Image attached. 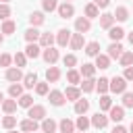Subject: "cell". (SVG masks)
<instances>
[{
	"label": "cell",
	"mask_w": 133,
	"mask_h": 133,
	"mask_svg": "<svg viewBox=\"0 0 133 133\" xmlns=\"http://www.w3.org/2000/svg\"><path fill=\"white\" fill-rule=\"evenodd\" d=\"M110 91H112V94H125V91H127V79L114 75V77L110 79Z\"/></svg>",
	"instance_id": "obj_1"
},
{
	"label": "cell",
	"mask_w": 133,
	"mask_h": 133,
	"mask_svg": "<svg viewBox=\"0 0 133 133\" xmlns=\"http://www.w3.org/2000/svg\"><path fill=\"white\" fill-rule=\"evenodd\" d=\"M27 116L29 118H33V121H44L46 118V106H42V104H33L31 108H27Z\"/></svg>",
	"instance_id": "obj_2"
},
{
	"label": "cell",
	"mask_w": 133,
	"mask_h": 133,
	"mask_svg": "<svg viewBox=\"0 0 133 133\" xmlns=\"http://www.w3.org/2000/svg\"><path fill=\"white\" fill-rule=\"evenodd\" d=\"M48 100H50V104H52V106H56V108L64 106V102H66V98H64V91H60V89H50V94H48Z\"/></svg>",
	"instance_id": "obj_3"
},
{
	"label": "cell",
	"mask_w": 133,
	"mask_h": 133,
	"mask_svg": "<svg viewBox=\"0 0 133 133\" xmlns=\"http://www.w3.org/2000/svg\"><path fill=\"white\" fill-rule=\"evenodd\" d=\"M4 77H6V81H10V83H19V81H23V71L19 69V66H8L6 69V73H4Z\"/></svg>",
	"instance_id": "obj_4"
},
{
	"label": "cell",
	"mask_w": 133,
	"mask_h": 133,
	"mask_svg": "<svg viewBox=\"0 0 133 133\" xmlns=\"http://www.w3.org/2000/svg\"><path fill=\"white\" fill-rule=\"evenodd\" d=\"M56 12H58L60 19H71V17L75 15V6H73L71 2H62V4H58Z\"/></svg>",
	"instance_id": "obj_5"
},
{
	"label": "cell",
	"mask_w": 133,
	"mask_h": 133,
	"mask_svg": "<svg viewBox=\"0 0 133 133\" xmlns=\"http://www.w3.org/2000/svg\"><path fill=\"white\" fill-rule=\"evenodd\" d=\"M75 29H77V33H87L89 29H91V21L87 19V17H77L75 19Z\"/></svg>",
	"instance_id": "obj_6"
},
{
	"label": "cell",
	"mask_w": 133,
	"mask_h": 133,
	"mask_svg": "<svg viewBox=\"0 0 133 133\" xmlns=\"http://www.w3.org/2000/svg\"><path fill=\"white\" fill-rule=\"evenodd\" d=\"M42 58L52 66V64H56V60L60 58V54H58L56 48H46V50H42Z\"/></svg>",
	"instance_id": "obj_7"
},
{
	"label": "cell",
	"mask_w": 133,
	"mask_h": 133,
	"mask_svg": "<svg viewBox=\"0 0 133 133\" xmlns=\"http://www.w3.org/2000/svg\"><path fill=\"white\" fill-rule=\"evenodd\" d=\"M71 37H73V33H71L69 29H58V33H56V44H58L60 48H64L66 44H71Z\"/></svg>",
	"instance_id": "obj_8"
},
{
	"label": "cell",
	"mask_w": 133,
	"mask_h": 133,
	"mask_svg": "<svg viewBox=\"0 0 133 133\" xmlns=\"http://www.w3.org/2000/svg\"><path fill=\"white\" fill-rule=\"evenodd\" d=\"M108 125V116L104 114V112H96L94 116H91V127H96V129H104Z\"/></svg>",
	"instance_id": "obj_9"
},
{
	"label": "cell",
	"mask_w": 133,
	"mask_h": 133,
	"mask_svg": "<svg viewBox=\"0 0 133 133\" xmlns=\"http://www.w3.org/2000/svg\"><path fill=\"white\" fill-rule=\"evenodd\" d=\"M19 127H21V131H25V133H35L39 125H37V121H33V118H23Z\"/></svg>",
	"instance_id": "obj_10"
},
{
	"label": "cell",
	"mask_w": 133,
	"mask_h": 133,
	"mask_svg": "<svg viewBox=\"0 0 133 133\" xmlns=\"http://www.w3.org/2000/svg\"><path fill=\"white\" fill-rule=\"evenodd\" d=\"M58 79H60V69L54 66V64L48 66V69H46V81H48V83H56Z\"/></svg>",
	"instance_id": "obj_11"
},
{
	"label": "cell",
	"mask_w": 133,
	"mask_h": 133,
	"mask_svg": "<svg viewBox=\"0 0 133 133\" xmlns=\"http://www.w3.org/2000/svg\"><path fill=\"white\" fill-rule=\"evenodd\" d=\"M64 98L71 100V102H77V100L81 98V89H79L77 85H69V87L64 89Z\"/></svg>",
	"instance_id": "obj_12"
},
{
	"label": "cell",
	"mask_w": 133,
	"mask_h": 133,
	"mask_svg": "<svg viewBox=\"0 0 133 133\" xmlns=\"http://www.w3.org/2000/svg\"><path fill=\"white\" fill-rule=\"evenodd\" d=\"M100 27H102V29H110V27H114V15H112V12H104V15H100Z\"/></svg>",
	"instance_id": "obj_13"
},
{
	"label": "cell",
	"mask_w": 133,
	"mask_h": 133,
	"mask_svg": "<svg viewBox=\"0 0 133 133\" xmlns=\"http://www.w3.org/2000/svg\"><path fill=\"white\" fill-rule=\"evenodd\" d=\"M56 42V37L50 33V31H46V33H42L39 35V46H42V50H46V48H52V44Z\"/></svg>",
	"instance_id": "obj_14"
},
{
	"label": "cell",
	"mask_w": 133,
	"mask_h": 133,
	"mask_svg": "<svg viewBox=\"0 0 133 133\" xmlns=\"http://www.w3.org/2000/svg\"><path fill=\"white\" fill-rule=\"evenodd\" d=\"M108 56H110V60L123 56V46H121V42H112V44L108 46Z\"/></svg>",
	"instance_id": "obj_15"
},
{
	"label": "cell",
	"mask_w": 133,
	"mask_h": 133,
	"mask_svg": "<svg viewBox=\"0 0 133 133\" xmlns=\"http://www.w3.org/2000/svg\"><path fill=\"white\" fill-rule=\"evenodd\" d=\"M39 54H42V46L39 44H27V48H25V56L27 58H39Z\"/></svg>",
	"instance_id": "obj_16"
},
{
	"label": "cell",
	"mask_w": 133,
	"mask_h": 133,
	"mask_svg": "<svg viewBox=\"0 0 133 133\" xmlns=\"http://www.w3.org/2000/svg\"><path fill=\"white\" fill-rule=\"evenodd\" d=\"M73 110H75V114H85L87 110H89V100H83V98H79L77 102H75V106H73Z\"/></svg>",
	"instance_id": "obj_17"
},
{
	"label": "cell",
	"mask_w": 133,
	"mask_h": 133,
	"mask_svg": "<svg viewBox=\"0 0 133 133\" xmlns=\"http://www.w3.org/2000/svg\"><path fill=\"white\" fill-rule=\"evenodd\" d=\"M108 112H110V116H108V118H112L114 123H121V121L125 118V108H123V106H112Z\"/></svg>",
	"instance_id": "obj_18"
},
{
	"label": "cell",
	"mask_w": 133,
	"mask_h": 133,
	"mask_svg": "<svg viewBox=\"0 0 133 133\" xmlns=\"http://www.w3.org/2000/svg\"><path fill=\"white\" fill-rule=\"evenodd\" d=\"M44 21H46V17H44L42 10H33V12L29 15V23H31V27H39Z\"/></svg>",
	"instance_id": "obj_19"
},
{
	"label": "cell",
	"mask_w": 133,
	"mask_h": 133,
	"mask_svg": "<svg viewBox=\"0 0 133 133\" xmlns=\"http://www.w3.org/2000/svg\"><path fill=\"white\" fill-rule=\"evenodd\" d=\"M39 35H42V31H37L35 27H29L25 31V42L27 44H35V42H39Z\"/></svg>",
	"instance_id": "obj_20"
},
{
	"label": "cell",
	"mask_w": 133,
	"mask_h": 133,
	"mask_svg": "<svg viewBox=\"0 0 133 133\" xmlns=\"http://www.w3.org/2000/svg\"><path fill=\"white\" fill-rule=\"evenodd\" d=\"M73 50H81V48H85V39H83V33H73V37H71V44H69Z\"/></svg>",
	"instance_id": "obj_21"
},
{
	"label": "cell",
	"mask_w": 133,
	"mask_h": 133,
	"mask_svg": "<svg viewBox=\"0 0 133 133\" xmlns=\"http://www.w3.org/2000/svg\"><path fill=\"white\" fill-rule=\"evenodd\" d=\"M58 129H60V133H75V123L71 121V118H62L60 123H58Z\"/></svg>",
	"instance_id": "obj_22"
},
{
	"label": "cell",
	"mask_w": 133,
	"mask_h": 133,
	"mask_svg": "<svg viewBox=\"0 0 133 133\" xmlns=\"http://www.w3.org/2000/svg\"><path fill=\"white\" fill-rule=\"evenodd\" d=\"M85 17L91 21V19H100V8L94 4V2H89V4H85Z\"/></svg>",
	"instance_id": "obj_23"
},
{
	"label": "cell",
	"mask_w": 133,
	"mask_h": 133,
	"mask_svg": "<svg viewBox=\"0 0 133 133\" xmlns=\"http://www.w3.org/2000/svg\"><path fill=\"white\" fill-rule=\"evenodd\" d=\"M112 15H114V21L125 23V21L129 19V8H127V6H116V10H114Z\"/></svg>",
	"instance_id": "obj_24"
},
{
	"label": "cell",
	"mask_w": 133,
	"mask_h": 133,
	"mask_svg": "<svg viewBox=\"0 0 133 133\" xmlns=\"http://www.w3.org/2000/svg\"><path fill=\"white\" fill-rule=\"evenodd\" d=\"M108 37H110L112 42H121V39L125 37V29H123V27H110V29H108Z\"/></svg>",
	"instance_id": "obj_25"
},
{
	"label": "cell",
	"mask_w": 133,
	"mask_h": 133,
	"mask_svg": "<svg viewBox=\"0 0 133 133\" xmlns=\"http://www.w3.org/2000/svg\"><path fill=\"white\" fill-rule=\"evenodd\" d=\"M81 79H83V77H81L79 71H75V69H69V71H66V81H69L71 85H79Z\"/></svg>",
	"instance_id": "obj_26"
},
{
	"label": "cell",
	"mask_w": 133,
	"mask_h": 133,
	"mask_svg": "<svg viewBox=\"0 0 133 133\" xmlns=\"http://www.w3.org/2000/svg\"><path fill=\"white\" fill-rule=\"evenodd\" d=\"M37 83H39V81H37V75H35V73H27V75L23 77V87H27V89H33Z\"/></svg>",
	"instance_id": "obj_27"
},
{
	"label": "cell",
	"mask_w": 133,
	"mask_h": 133,
	"mask_svg": "<svg viewBox=\"0 0 133 133\" xmlns=\"http://www.w3.org/2000/svg\"><path fill=\"white\" fill-rule=\"evenodd\" d=\"M79 89H81V91H85V94L94 91V89H96V79H94V77H89V79H81Z\"/></svg>",
	"instance_id": "obj_28"
},
{
	"label": "cell",
	"mask_w": 133,
	"mask_h": 133,
	"mask_svg": "<svg viewBox=\"0 0 133 133\" xmlns=\"http://www.w3.org/2000/svg\"><path fill=\"white\" fill-rule=\"evenodd\" d=\"M56 127H58V125H56L54 118H48V116H46V118L42 121V131H44V133H56Z\"/></svg>",
	"instance_id": "obj_29"
},
{
	"label": "cell",
	"mask_w": 133,
	"mask_h": 133,
	"mask_svg": "<svg viewBox=\"0 0 133 133\" xmlns=\"http://www.w3.org/2000/svg\"><path fill=\"white\" fill-rule=\"evenodd\" d=\"M85 54L91 56V58H96V56L100 54V42H89V44H85Z\"/></svg>",
	"instance_id": "obj_30"
},
{
	"label": "cell",
	"mask_w": 133,
	"mask_h": 133,
	"mask_svg": "<svg viewBox=\"0 0 133 133\" xmlns=\"http://www.w3.org/2000/svg\"><path fill=\"white\" fill-rule=\"evenodd\" d=\"M108 66H110V56H108V54H98V56H96V69H102V71H104V69H108Z\"/></svg>",
	"instance_id": "obj_31"
},
{
	"label": "cell",
	"mask_w": 133,
	"mask_h": 133,
	"mask_svg": "<svg viewBox=\"0 0 133 133\" xmlns=\"http://www.w3.org/2000/svg\"><path fill=\"white\" fill-rule=\"evenodd\" d=\"M79 73H81V77H83V79H89V77H94V75H96V64L85 62V64L79 69Z\"/></svg>",
	"instance_id": "obj_32"
},
{
	"label": "cell",
	"mask_w": 133,
	"mask_h": 133,
	"mask_svg": "<svg viewBox=\"0 0 133 133\" xmlns=\"http://www.w3.org/2000/svg\"><path fill=\"white\" fill-rule=\"evenodd\" d=\"M96 89L104 96L106 91H110V79H106V77H100L98 81H96Z\"/></svg>",
	"instance_id": "obj_33"
},
{
	"label": "cell",
	"mask_w": 133,
	"mask_h": 133,
	"mask_svg": "<svg viewBox=\"0 0 133 133\" xmlns=\"http://www.w3.org/2000/svg\"><path fill=\"white\" fill-rule=\"evenodd\" d=\"M8 96L15 98V100H19V98L23 96V83H10V87H8Z\"/></svg>",
	"instance_id": "obj_34"
},
{
	"label": "cell",
	"mask_w": 133,
	"mask_h": 133,
	"mask_svg": "<svg viewBox=\"0 0 133 133\" xmlns=\"http://www.w3.org/2000/svg\"><path fill=\"white\" fill-rule=\"evenodd\" d=\"M17 106H19V102H17L15 98H10V100H4V102H2V110H4L6 114H12V112L17 110Z\"/></svg>",
	"instance_id": "obj_35"
},
{
	"label": "cell",
	"mask_w": 133,
	"mask_h": 133,
	"mask_svg": "<svg viewBox=\"0 0 133 133\" xmlns=\"http://www.w3.org/2000/svg\"><path fill=\"white\" fill-rule=\"evenodd\" d=\"M89 125H91V118H87L85 114H81V116L77 118V123H75L77 131H87V129H89Z\"/></svg>",
	"instance_id": "obj_36"
},
{
	"label": "cell",
	"mask_w": 133,
	"mask_h": 133,
	"mask_svg": "<svg viewBox=\"0 0 133 133\" xmlns=\"http://www.w3.org/2000/svg\"><path fill=\"white\" fill-rule=\"evenodd\" d=\"M0 31H2L4 35H10V33L17 31V23L10 21V19H8V21H2V29H0Z\"/></svg>",
	"instance_id": "obj_37"
},
{
	"label": "cell",
	"mask_w": 133,
	"mask_h": 133,
	"mask_svg": "<svg viewBox=\"0 0 133 133\" xmlns=\"http://www.w3.org/2000/svg\"><path fill=\"white\" fill-rule=\"evenodd\" d=\"M98 104H100V112H106V110H110V108L114 106V104H112V100H110V96H106V94L98 100Z\"/></svg>",
	"instance_id": "obj_38"
},
{
	"label": "cell",
	"mask_w": 133,
	"mask_h": 133,
	"mask_svg": "<svg viewBox=\"0 0 133 133\" xmlns=\"http://www.w3.org/2000/svg\"><path fill=\"white\" fill-rule=\"evenodd\" d=\"M17 102H19L21 108H31V106H33V96H31V94H23Z\"/></svg>",
	"instance_id": "obj_39"
},
{
	"label": "cell",
	"mask_w": 133,
	"mask_h": 133,
	"mask_svg": "<svg viewBox=\"0 0 133 133\" xmlns=\"http://www.w3.org/2000/svg\"><path fill=\"white\" fill-rule=\"evenodd\" d=\"M2 127H4L6 131L15 129V127H17V116H12V114H6V116L2 118Z\"/></svg>",
	"instance_id": "obj_40"
},
{
	"label": "cell",
	"mask_w": 133,
	"mask_h": 133,
	"mask_svg": "<svg viewBox=\"0 0 133 133\" xmlns=\"http://www.w3.org/2000/svg\"><path fill=\"white\" fill-rule=\"evenodd\" d=\"M35 94H37V96H48V94H50V83H48V81H39V83L35 85Z\"/></svg>",
	"instance_id": "obj_41"
},
{
	"label": "cell",
	"mask_w": 133,
	"mask_h": 133,
	"mask_svg": "<svg viewBox=\"0 0 133 133\" xmlns=\"http://www.w3.org/2000/svg\"><path fill=\"white\" fill-rule=\"evenodd\" d=\"M118 62H121V66H131L133 64V52H123V56L118 58Z\"/></svg>",
	"instance_id": "obj_42"
},
{
	"label": "cell",
	"mask_w": 133,
	"mask_h": 133,
	"mask_svg": "<svg viewBox=\"0 0 133 133\" xmlns=\"http://www.w3.org/2000/svg\"><path fill=\"white\" fill-rule=\"evenodd\" d=\"M12 62H15L19 69H21V66H25V64H27V56H25V52H17V54L12 56Z\"/></svg>",
	"instance_id": "obj_43"
},
{
	"label": "cell",
	"mask_w": 133,
	"mask_h": 133,
	"mask_svg": "<svg viewBox=\"0 0 133 133\" xmlns=\"http://www.w3.org/2000/svg\"><path fill=\"white\" fill-rule=\"evenodd\" d=\"M42 8L46 12H52V10L58 8V0H42Z\"/></svg>",
	"instance_id": "obj_44"
},
{
	"label": "cell",
	"mask_w": 133,
	"mask_h": 133,
	"mask_svg": "<svg viewBox=\"0 0 133 133\" xmlns=\"http://www.w3.org/2000/svg\"><path fill=\"white\" fill-rule=\"evenodd\" d=\"M62 64L69 66V69H73V66L77 64V56H75V54H66V56L62 58Z\"/></svg>",
	"instance_id": "obj_45"
},
{
	"label": "cell",
	"mask_w": 133,
	"mask_h": 133,
	"mask_svg": "<svg viewBox=\"0 0 133 133\" xmlns=\"http://www.w3.org/2000/svg\"><path fill=\"white\" fill-rule=\"evenodd\" d=\"M123 108H133V94L131 91L123 94Z\"/></svg>",
	"instance_id": "obj_46"
},
{
	"label": "cell",
	"mask_w": 133,
	"mask_h": 133,
	"mask_svg": "<svg viewBox=\"0 0 133 133\" xmlns=\"http://www.w3.org/2000/svg\"><path fill=\"white\" fill-rule=\"evenodd\" d=\"M10 6L8 4H0V21H8V17H10Z\"/></svg>",
	"instance_id": "obj_47"
},
{
	"label": "cell",
	"mask_w": 133,
	"mask_h": 133,
	"mask_svg": "<svg viewBox=\"0 0 133 133\" xmlns=\"http://www.w3.org/2000/svg\"><path fill=\"white\" fill-rule=\"evenodd\" d=\"M10 62H12V56H10V54H6V52H4V54H0V66L8 69V66H10Z\"/></svg>",
	"instance_id": "obj_48"
},
{
	"label": "cell",
	"mask_w": 133,
	"mask_h": 133,
	"mask_svg": "<svg viewBox=\"0 0 133 133\" xmlns=\"http://www.w3.org/2000/svg\"><path fill=\"white\" fill-rule=\"evenodd\" d=\"M98 8H108V4H110V0H91Z\"/></svg>",
	"instance_id": "obj_49"
},
{
	"label": "cell",
	"mask_w": 133,
	"mask_h": 133,
	"mask_svg": "<svg viewBox=\"0 0 133 133\" xmlns=\"http://www.w3.org/2000/svg\"><path fill=\"white\" fill-rule=\"evenodd\" d=\"M127 81H133V66H127L125 69V75H123Z\"/></svg>",
	"instance_id": "obj_50"
},
{
	"label": "cell",
	"mask_w": 133,
	"mask_h": 133,
	"mask_svg": "<svg viewBox=\"0 0 133 133\" xmlns=\"http://www.w3.org/2000/svg\"><path fill=\"white\" fill-rule=\"evenodd\" d=\"M112 133H127V129H125L123 125H116V127L112 129Z\"/></svg>",
	"instance_id": "obj_51"
},
{
	"label": "cell",
	"mask_w": 133,
	"mask_h": 133,
	"mask_svg": "<svg viewBox=\"0 0 133 133\" xmlns=\"http://www.w3.org/2000/svg\"><path fill=\"white\" fill-rule=\"evenodd\" d=\"M127 37H129V44H131V46H133V31H131V33H129V35H127Z\"/></svg>",
	"instance_id": "obj_52"
},
{
	"label": "cell",
	"mask_w": 133,
	"mask_h": 133,
	"mask_svg": "<svg viewBox=\"0 0 133 133\" xmlns=\"http://www.w3.org/2000/svg\"><path fill=\"white\" fill-rule=\"evenodd\" d=\"M2 102H4V94L0 91V108H2Z\"/></svg>",
	"instance_id": "obj_53"
},
{
	"label": "cell",
	"mask_w": 133,
	"mask_h": 133,
	"mask_svg": "<svg viewBox=\"0 0 133 133\" xmlns=\"http://www.w3.org/2000/svg\"><path fill=\"white\" fill-rule=\"evenodd\" d=\"M2 42H4V33L0 31V44H2Z\"/></svg>",
	"instance_id": "obj_54"
},
{
	"label": "cell",
	"mask_w": 133,
	"mask_h": 133,
	"mask_svg": "<svg viewBox=\"0 0 133 133\" xmlns=\"http://www.w3.org/2000/svg\"><path fill=\"white\" fill-rule=\"evenodd\" d=\"M8 2H10V0H0V4H8Z\"/></svg>",
	"instance_id": "obj_55"
},
{
	"label": "cell",
	"mask_w": 133,
	"mask_h": 133,
	"mask_svg": "<svg viewBox=\"0 0 133 133\" xmlns=\"http://www.w3.org/2000/svg\"><path fill=\"white\" fill-rule=\"evenodd\" d=\"M129 131H131V133H133V123H131V125H129Z\"/></svg>",
	"instance_id": "obj_56"
},
{
	"label": "cell",
	"mask_w": 133,
	"mask_h": 133,
	"mask_svg": "<svg viewBox=\"0 0 133 133\" xmlns=\"http://www.w3.org/2000/svg\"><path fill=\"white\" fill-rule=\"evenodd\" d=\"M8 133H17V131H15V129H10V131H8Z\"/></svg>",
	"instance_id": "obj_57"
},
{
	"label": "cell",
	"mask_w": 133,
	"mask_h": 133,
	"mask_svg": "<svg viewBox=\"0 0 133 133\" xmlns=\"http://www.w3.org/2000/svg\"><path fill=\"white\" fill-rule=\"evenodd\" d=\"M62 2H71V0H62Z\"/></svg>",
	"instance_id": "obj_58"
},
{
	"label": "cell",
	"mask_w": 133,
	"mask_h": 133,
	"mask_svg": "<svg viewBox=\"0 0 133 133\" xmlns=\"http://www.w3.org/2000/svg\"><path fill=\"white\" fill-rule=\"evenodd\" d=\"M79 133H85V131H79Z\"/></svg>",
	"instance_id": "obj_59"
}]
</instances>
